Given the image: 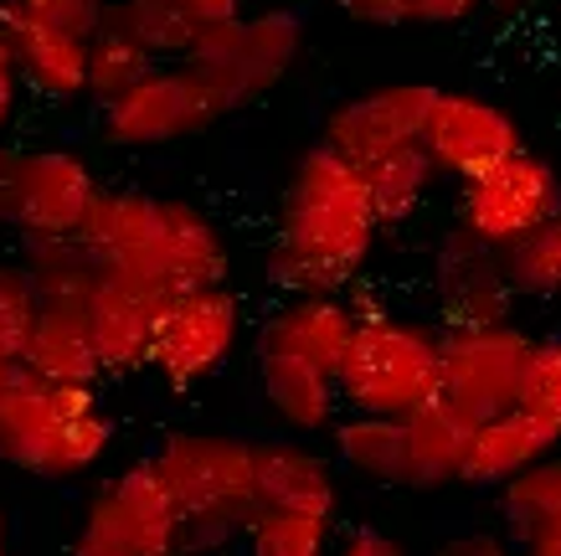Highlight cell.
Wrapping results in <instances>:
<instances>
[{
	"label": "cell",
	"instance_id": "obj_1",
	"mask_svg": "<svg viewBox=\"0 0 561 556\" xmlns=\"http://www.w3.org/2000/svg\"><path fill=\"white\" fill-rule=\"evenodd\" d=\"M381 217L366 170L330 145H309L289 170L278 232L268 248V284L284 294H345L371 263Z\"/></svg>",
	"mask_w": 561,
	"mask_h": 556
},
{
	"label": "cell",
	"instance_id": "obj_2",
	"mask_svg": "<svg viewBox=\"0 0 561 556\" xmlns=\"http://www.w3.org/2000/svg\"><path fill=\"white\" fill-rule=\"evenodd\" d=\"M78 237L93 248L103 279L139 284L160 299L227 284V242L217 222L202 206L175 202V196L103 191Z\"/></svg>",
	"mask_w": 561,
	"mask_h": 556
},
{
	"label": "cell",
	"instance_id": "obj_3",
	"mask_svg": "<svg viewBox=\"0 0 561 556\" xmlns=\"http://www.w3.org/2000/svg\"><path fill=\"white\" fill-rule=\"evenodd\" d=\"M165 489L186 515V546H232L248 536L253 515L263 510L257 500V443L232 439V433H202L181 428L160 439L150 454Z\"/></svg>",
	"mask_w": 561,
	"mask_h": 556
},
{
	"label": "cell",
	"instance_id": "obj_4",
	"mask_svg": "<svg viewBox=\"0 0 561 556\" xmlns=\"http://www.w3.org/2000/svg\"><path fill=\"white\" fill-rule=\"evenodd\" d=\"M114 418L99 387H57L26 371V382L0 412V458L36 479H78L108 454Z\"/></svg>",
	"mask_w": 561,
	"mask_h": 556
},
{
	"label": "cell",
	"instance_id": "obj_5",
	"mask_svg": "<svg viewBox=\"0 0 561 556\" xmlns=\"http://www.w3.org/2000/svg\"><path fill=\"white\" fill-rule=\"evenodd\" d=\"M341 397L351 412L408 418L443 397V325L360 309V330L341 366Z\"/></svg>",
	"mask_w": 561,
	"mask_h": 556
},
{
	"label": "cell",
	"instance_id": "obj_6",
	"mask_svg": "<svg viewBox=\"0 0 561 556\" xmlns=\"http://www.w3.org/2000/svg\"><path fill=\"white\" fill-rule=\"evenodd\" d=\"M186 552V515L165 489L160 469L139 458L108 474L83 510V531L68 556H181Z\"/></svg>",
	"mask_w": 561,
	"mask_h": 556
},
{
	"label": "cell",
	"instance_id": "obj_7",
	"mask_svg": "<svg viewBox=\"0 0 561 556\" xmlns=\"http://www.w3.org/2000/svg\"><path fill=\"white\" fill-rule=\"evenodd\" d=\"M299 57H305V16L273 5L257 16L206 26L186 63L217 88L227 109H248V103L268 99Z\"/></svg>",
	"mask_w": 561,
	"mask_h": 556
},
{
	"label": "cell",
	"instance_id": "obj_8",
	"mask_svg": "<svg viewBox=\"0 0 561 556\" xmlns=\"http://www.w3.org/2000/svg\"><path fill=\"white\" fill-rule=\"evenodd\" d=\"M221 114L232 109L191 63H154L129 93L103 103V139L119 150H160L196 139Z\"/></svg>",
	"mask_w": 561,
	"mask_h": 556
},
{
	"label": "cell",
	"instance_id": "obj_9",
	"mask_svg": "<svg viewBox=\"0 0 561 556\" xmlns=\"http://www.w3.org/2000/svg\"><path fill=\"white\" fill-rule=\"evenodd\" d=\"M561 212V175L557 166L536 150H520L511 160H500L494 170L459 181V206H454V227L505 253L511 242L536 232L541 222Z\"/></svg>",
	"mask_w": 561,
	"mask_h": 556
},
{
	"label": "cell",
	"instance_id": "obj_10",
	"mask_svg": "<svg viewBox=\"0 0 561 556\" xmlns=\"http://www.w3.org/2000/svg\"><path fill=\"white\" fill-rule=\"evenodd\" d=\"M242 340V304L227 284L186 288L171 294L154 325V351L150 371L171 392L202 387L206 376H217Z\"/></svg>",
	"mask_w": 561,
	"mask_h": 556
},
{
	"label": "cell",
	"instance_id": "obj_11",
	"mask_svg": "<svg viewBox=\"0 0 561 556\" xmlns=\"http://www.w3.org/2000/svg\"><path fill=\"white\" fill-rule=\"evenodd\" d=\"M530 355H536V340L515 320L454 325L443 330V397L463 407L474 422L494 418L520 402Z\"/></svg>",
	"mask_w": 561,
	"mask_h": 556
},
{
	"label": "cell",
	"instance_id": "obj_12",
	"mask_svg": "<svg viewBox=\"0 0 561 556\" xmlns=\"http://www.w3.org/2000/svg\"><path fill=\"white\" fill-rule=\"evenodd\" d=\"M103 185L78 150H21L11 185V227L26 237H78Z\"/></svg>",
	"mask_w": 561,
	"mask_h": 556
},
{
	"label": "cell",
	"instance_id": "obj_13",
	"mask_svg": "<svg viewBox=\"0 0 561 556\" xmlns=\"http://www.w3.org/2000/svg\"><path fill=\"white\" fill-rule=\"evenodd\" d=\"M443 88L433 83H381L366 88L356 99H345L330 109L324 118V145L341 150L351 166H371L391 150H408V145H423L427 118H433V103H438Z\"/></svg>",
	"mask_w": 561,
	"mask_h": 556
},
{
	"label": "cell",
	"instance_id": "obj_14",
	"mask_svg": "<svg viewBox=\"0 0 561 556\" xmlns=\"http://www.w3.org/2000/svg\"><path fill=\"white\" fill-rule=\"evenodd\" d=\"M423 145L448 181H474L500 160L526 150V129L515 124L511 109H500L494 99L443 88L438 103H433V118H427Z\"/></svg>",
	"mask_w": 561,
	"mask_h": 556
},
{
	"label": "cell",
	"instance_id": "obj_15",
	"mask_svg": "<svg viewBox=\"0 0 561 556\" xmlns=\"http://www.w3.org/2000/svg\"><path fill=\"white\" fill-rule=\"evenodd\" d=\"M433 299H438L443 330L511 320L515 288L505 279V258L474 242L463 227H454L438 242V258H433Z\"/></svg>",
	"mask_w": 561,
	"mask_h": 556
},
{
	"label": "cell",
	"instance_id": "obj_16",
	"mask_svg": "<svg viewBox=\"0 0 561 556\" xmlns=\"http://www.w3.org/2000/svg\"><path fill=\"white\" fill-rule=\"evenodd\" d=\"M5 47L16 57L21 68V83L32 88L36 99H51V103H72V99H88V42L93 36L83 32H68L57 21H42L32 11H21L5 0Z\"/></svg>",
	"mask_w": 561,
	"mask_h": 556
},
{
	"label": "cell",
	"instance_id": "obj_17",
	"mask_svg": "<svg viewBox=\"0 0 561 556\" xmlns=\"http://www.w3.org/2000/svg\"><path fill=\"white\" fill-rule=\"evenodd\" d=\"M356 330H360V304H351L345 294H289V304H278L263 320L257 351L299 355V361H314V366L341 376Z\"/></svg>",
	"mask_w": 561,
	"mask_h": 556
},
{
	"label": "cell",
	"instance_id": "obj_18",
	"mask_svg": "<svg viewBox=\"0 0 561 556\" xmlns=\"http://www.w3.org/2000/svg\"><path fill=\"white\" fill-rule=\"evenodd\" d=\"M561 454V422L530 412V407H505L474 428V449H469V464H463V485L479 489H500L505 479L526 474L530 464Z\"/></svg>",
	"mask_w": 561,
	"mask_h": 556
},
{
	"label": "cell",
	"instance_id": "obj_19",
	"mask_svg": "<svg viewBox=\"0 0 561 556\" xmlns=\"http://www.w3.org/2000/svg\"><path fill=\"white\" fill-rule=\"evenodd\" d=\"M165 299L124 279H103L88 299V320H93V340H99L103 371L108 376H129V371L150 366L154 351V325H160Z\"/></svg>",
	"mask_w": 561,
	"mask_h": 556
},
{
	"label": "cell",
	"instance_id": "obj_20",
	"mask_svg": "<svg viewBox=\"0 0 561 556\" xmlns=\"http://www.w3.org/2000/svg\"><path fill=\"white\" fill-rule=\"evenodd\" d=\"M257 387H263L268 412L289 433H324V428L341 422V376L314 366V361H299V355L284 351H257Z\"/></svg>",
	"mask_w": 561,
	"mask_h": 556
},
{
	"label": "cell",
	"instance_id": "obj_21",
	"mask_svg": "<svg viewBox=\"0 0 561 556\" xmlns=\"http://www.w3.org/2000/svg\"><path fill=\"white\" fill-rule=\"evenodd\" d=\"M21 366L57 387H99L108 371H103L99 340H93L88 304H42L32 340L21 351Z\"/></svg>",
	"mask_w": 561,
	"mask_h": 556
},
{
	"label": "cell",
	"instance_id": "obj_22",
	"mask_svg": "<svg viewBox=\"0 0 561 556\" xmlns=\"http://www.w3.org/2000/svg\"><path fill=\"white\" fill-rule=\"evenodd\" d=\"M257 500L263 510H314V515L335 521L341 479H335V464L314 454L309 443L273 439L257 443Z\"/></svg>",
	"mask_w": 561,
	"mask_h": 556
},
{
	"label": "cell",
	"instance_id": "obj_23",
	"mask_svg": "<svg viewBox=\"0 0 561 556\" xmlns=\"http://www.w3.org/2000/svg\"><path fill=\"white\" fill-rule=\"evenodd\" d=\"M500 525L520 556H561V454L530 464L494 489Z\"/></svg>",
	"mask_w": 561,
	"mask_h": 556
},
{
	"label": "cell",
	"instance_id": "obj_24",
	"mask_svg": "<svg viewBox=\"0 0 561 556\" xmlns=\"http://www.w3.org/2000/svg\"><path fill=\"white\" fill-rule=\"evenodd\" d=\"M408 464H412V489H443L459 485L469 449H474L479 422L454 407L448 397H433L417 412H408Z\"/></svg>",
	"mask_w": 561,
	"mask_h": 556
},
{
	"label": "cell",
	"instance_id": "obj_25",
	"mask_svg": "<svg viewBox=\"0 0 561 556\" xmlns=\"http://www.w3.org/2000/svg\"><path fill=\"white\" fill-rule=\"evenodd\" d=\"M335 443V464L351 469L366 485H397L412 489V464H408V422L387 418V412H351L330 428Z\"/></svg>",
	"mask_w": 561,
	"mask_h": 556
},
{
	"label": "cell",
	"instance_id": "obj_26",
	"mask_svg": "<svg viewBox=\"0 0 561 556\" xmlns=\"http://www.w3.org/2000/svg\"><path fill=\"white\" fill-rule=\"evenodd\" d=\"M21 263L32 273L42 304H88L103 284V269L83 237H26Z\"/></svg>",
	"mask_w": 561,
	"mask_h": 556
},
{
	"label": "cell",
	"instance_id": "obj_27",
	"mask_svg": "<svg viewBox=\"0 0 561 556\" xmlns=\"http://www.w3.org/2000/svg\"><path fill=\"white\" fill-rule=\"evenodd\" d=\"M438 181H443V170H438V160L427 155V145L391 150L366 166V191H371L381 227H402V222L417 217Z\"/></svg>",
	"mask_w": 561,
	"mask_h": 556
},
{
	"label": "cell",
	"instance_id": "obj_28",
	"mask_svg": "<svg viewBox=\"0 0 561 556\" xmlns=\"http://www.w3.org/2000/svg\"><path fill=\"white\" fill-rule=\"evenodd\" d=\"M103 26H119L124 36H135L154 63H186L191 47L202 42V21L191 16L186 0H114Z\"/></svg>",
	"mask_w": 561,
	"mask_h": 556
},
{
	"label": "cell",
	"instance_id": "obj_29",
	"mask_svg": "<svg viewBox=\"0 0 561 556\" xmlns=\"http://www.w3.org/2000/svg\"><path fill=\"white\" fill-rule=\"evenodd\" d=\"M242 541L248 556H335V521L314 510H257Z\"/></svg>",
	"mask_w": 561,
	"mask_h": 556
},
{
	"label": "cell",
	"instance_id": "obj_30",
	"mask_svg": "<svg viewBox=\"0 0 561 556\" xmlns=\"http://www.w3.org/2000/svg\"><path fill=\"white\" fill-rule=\"evenodd\" d=\"M505 279H511L515 299H561V212L551 222H541L536 232H526L520 242L505 248Z\"/></svg>",
	"mask_w": 561,
	"mask_h": 556
},
{
	"label": "cell",
	"instance_id": "obj_31",
	"mask_svg": "<svg viewBox=\"0 0 561 556\" xmlns=\"http://www.w3.org/2000/svg\"><path fill=\"white\" fill-rule=\"evenodd\" d=\"M150 68H154V57L139 47L135 36H124L119 26H103L88 42V99H99V109H103V103H114L119 93H129Z\"/></svg>",
	"mask_w": 561,
	"mask_h": 556
},
{
	"label": "cell",
	"instance_id": "obj_32",
	"mask_svg": "<svg viewBox=\"0 0 561 556\" xmlns=\"http://www.w3.org/2000/svg\"><path fill=\"white\" fill-rule=\"evenodd\" d=\"M36 309H42V294H36L26 263H0V361H21Z\"/></svg>",
	"mask_w": 561,
	"mask_h": 556
},
{
	"label": "cell",
	"instance_id": "obj_33",
	"mask_svg": "<svg viewBox=\"0 0 561 556\" xmlns=\"http://www.w3.org/2000/svg\"><path fill=\"white\" fill-rule=\"evenodd\" d=\"M520 407H530V412L561 422V336L536 340V355H530Z\"/></svg>",
	"mask_w": 561,
	"mask_h": 556
},
{
	"label": "cell",
	"instance_id": "obj_34",
	"mask_svg": "<svg viewBox=\"0 0 561 556\" xmlns=\"http://www.w3.org/2000/svg\"><path fill=\"white\" fill-rule=\"evenodd\" d=\"M21 11H32L42 21H57V26H68V32H103V21H108V5L114 0H11Z\"/></svg>",
	"mask_w": 561,
	"mask_h": 556
},
{
	"label": "cell",
	"instance_id": "obj_35",
	"mask_svg": "<svg viewBox=\"0 0 561 556\" xmlns=\"http://www.w3.org/2000/svg\"><path fill=\"white\" fill-rule=\"evenodd\" d=\"M335 5L360 26H402V21H412V0H335Z\"/></svg>",
	"mask_w": 561,
	"mask_h": 556
},
{
	"label": "cell",
	"instance_id": "obj_36",
	"mask_svg": "<svg viewBox=\"0 0 561 556\" xmlns=\"http://www.w3.org/2000/svg\"><path fill=\"white\" fill-rule=\"evenodd\" d=\"M335 556H408V552H402V541L387 536V531L356 525V531H345V536L335 541Z\"/></svg>",
	"mask_w": 561,
	"mask_h": 556
},
{
	"label": "cell",
	"instance_id": "obj_37",
	"mask_svg": "<svg viewBox=\"0 0 561 556\" xmlns=\"http://www.w3.org/2000/svg\"><path fill=\"white\" fill-rule=\"evenodd\" d=\"M433 556H520L505 536H494V531H463V536H448Z\"/></svg>",
	"mask_w": 561,
	"mask_h": 556
},
{
	"label": "cell",
	"instance_id": "obj_38",
	"mask_svg": "<svg viewBox=\"0 0 561 556\" xmlns=\"http://www.w3.org/2000/svg\"><path fill=\"white\" fill-rule=\"evenodd\" d=\"M484 5V0H412V21L423 26H454V21H469Z\"/></svg>",
	"mask_w": 561,
	"mask_h": 556
},
{
	"label": "cell",
	"instance_id": "obj_39",
	"mask_svg": "<svg viewBox=\"0 0 561 556\" xmlns=\"http://www.w3.org/2000/svg\"><path fill=\"white\" fill-rule=\"evenodd\" d=\"M21 68L16 57H11V47H5V36H0V135H5V124H11V114H16L21 103Z\"/></svg>",
	"mask_w": 561,
	"mask_h": 556
},
{
	"label": "cell",
	"instance_id": "obj_40",
	"mask_svg": "<svg viewBox=\"0 0 561 556\" xmlns=\"http://www.w3.org/2000/svg\"><path fill=\"white\" fill-rule=\"evenodd\" d=\"M191 16L202 26H221V21H238L242 16V0H186Z\"/></svg>",
	"mask_w": 561,
	"mask_h": 556
},
{
	"label": "cell",
	"instance_id": "obj_41",
	"mask_svg": "<svg viewBox=\"0 0 561 556\" xmlns=\"http://www.w3.org/2000/svg\"><path fill=\"white\" fill-rule=\"evenodd\" d=\"M16 160H21V150L0 145V227H11V185H16Z\"/></svg>",
	"mask_w": 561,
	"mask_h": 556
},
{
	"label": "cell",
	"instance_id": "obj_42",
	"mask_svg": "<svg viewBox=\"0 0 561 556\" xmlns=\"http://www.w3.org/2000/svg\"><path fill=\"white\" fill-rule=\"evenodd\" d=\"M494 16H536V11H546V5H561V0H484Z\"/></svg>",
	"mask_w": 561,
	"mask_h": 556
},
{
	"label": "cell",
	"instance_id": "obj_43",
	"mask_svg": "<svg viewBox=\"0 0 561 556\" xmlns=\"http://www.w3.org/2000/svg\"><path fill=\"white\" fill-rule=\"evenodd\" d=\"M21 382H26V366H21V361H0V412H5V402L16 397Z\"/></svg>",
	"mask_w": 561,
	"mask_h": 556
},
{
	"label": "cell",
	"instance_id": "obj_44",
	"mask_svg": "<svg viewBox=\"0 0 561 556\" xmlns=\"http://www.w3.org/2000/svg\"><path fill=\"white\" fill-rule=\"evenodd\" d=\"M0 556H11V536H5V521H0Z\"/></svg>",
	"mask_w": 561,
	"mask_h": 556
},
{
	"label": "cell",
	"instance_id": "obj_45",
	"mask_svg": "<svg viewBox=\"0 0 561 556\" xmlns=\"http://www.w3.org/2000/svg\"><path fill=\"white\" fill-rule=\"evenodd\" d=\"M0 26H5V0H0Z\"/></svg>",
	"mask_w": 561,
	"mask_h": 556
}]
</instances>
